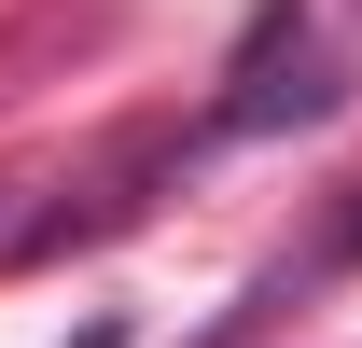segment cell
<instances>
[{
    "label": "cell",
    "instance_id": "1",
    "mask_svg": "<svg viewBox=\"0 0 362 348\" xmlns=\"http://www.w3.org/2000/svg\"><path fill=\"white\" fill-rule=\"evenodd\" d=\"M42 237V209H28V181H0V251H28Z\"/></svg>",
    "mask_w": 362,
    "mask_h": 348
},
{
    "label": "cell",
    "instance_id": "2",
    "mask_svg": "<svg viewBox=\"0 0 362 348\" xmlns=\"http://www.w3.org/2000/svg\"><path fill=\"white\" fill-rule=\"evenodd\" d=\"M70 348H126V335H112V320H84V335H70Z\"/></svg>",
    "mask_w": 362,
    "mask_h": 348
}]
</instances>
